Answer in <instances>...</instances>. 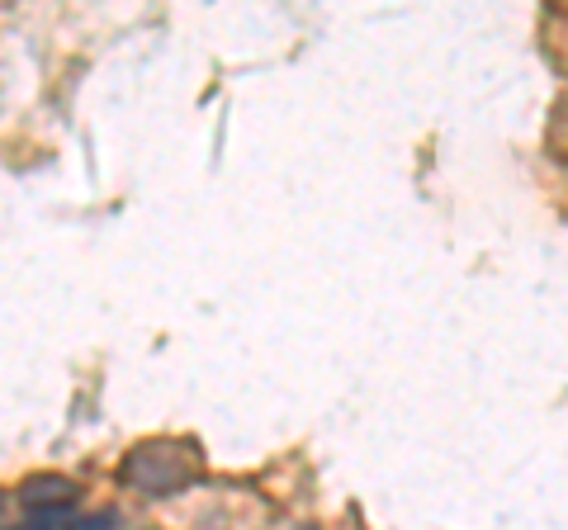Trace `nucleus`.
Returning <instances> with one entry per match:
<instances>
[{
	"instance_id": "nucleus-1",
	"label": "nucleus",
	"mask_w": 568,
	"mask_h": 530,
	"mask_svg": "<svg viewBox=\"0 0 568 530\" xmlns=\"http://www.w3.org/2000/svg\"><path fill=\"white\" fill-rule=\"evenodd\" d=\"M204 479L200 465V446L181 436H148L123 455L119 465V483L142 492V498H171V492H185Z\"/></svg>"
},
{
	"instance_id": "nucleus-2",
	"label": "nucleus",
	"mask_w": 568,
	"mask_h": 530,
	"mask_svg": "<svg viewBox=\"0 0 568 530\" xmlns=\"http://www.w3.org/2000/svg\"><path fill=\"white\" fill-rule=\"evenodd\" d=\"M14 498H20L33 517H62V511L81 502V483L67 479V473H29V479H20V488H14Z\"/></svg>"
},
{
	"instance_id": "nucleus-3",
	"label": "nucleus",
	"mask_w": 568,
	"mask_h": 530,
	"mask_svg": "<svg viewBox=\"0 0 568 530\" xmlns=\"http://www.w3.org/2000/svg\"><path fill=\"white\" fill-rule=\"evenodd\" d=\"M62 530H119V517H114V511H95V517H77V521H67Z\"/></svg>"
},
{
	"instance_id": "nucleus-4",
	"label": "nucleus",
	"mask_w": 568,
	"mask_h": 530,
	"mask_svg": "<svg viewBox=\"0 0 568 530\" xmlns=\"http://www.w3.org/2000/svg\"><path fill=\"white\" fill-rule=\"evenodd\" d=\"M298 530H317V526H298Z\"/></svg>"
}]
</instances>
